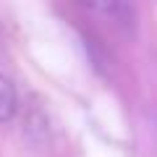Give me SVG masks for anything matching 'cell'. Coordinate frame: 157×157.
I'll return each instance as SVG.
<instances>
[{
  "label": "cell",
  "instance_id": "cell-2",
  "mask_svg": "<svg viewBox=\"0 0 157 157\" xmlns=\"http://www.w3.org/2000/svg\"><path fill=\"white\" fill-rule=\"evenodd\" d=\"M94 11L105 13V16H110L115 24H126L128 26L131 18H134V8L128 6V3H94Z\"/></svg>",
  "mask_w": 157,
  "mask_h": 157
},
{
  "label": "cell",
  "instance_id": "cell-1",
  "mask_svg": "<svg viewBox=\"0 0 157 157\" xmlns=\"http://www.w3.org/2000/svg\"><path fill=\"white\" fill-rule=\"evenodd\" d=\"M16 107H18L16 86L8 76H0V123H8L16 115Z\"/></svg>",
  "mask_w": 157,
  "mask_h": 157
}]
</instances>
